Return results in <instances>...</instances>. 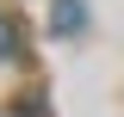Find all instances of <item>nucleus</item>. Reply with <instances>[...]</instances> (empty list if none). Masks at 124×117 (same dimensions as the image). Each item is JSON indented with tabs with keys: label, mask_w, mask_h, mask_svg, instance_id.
<instances>
[{
	"label": "nucleus",
	"mask_w": 124,
	"mask_h": 117,
	"mask_svg": "<svg viewBox=\"0 0 124 117\" xmlns=\"http://www.w3.org/2000/svg\"><path fill=\"white\" fill-rule=\"evenodd\" d=\"M81 25H87V6H81V0H56V6H50V31H62V37H75Z\"/></svg>",
	"instance_id": "1"
},
{
	"label": "nucleus",
	"mask_w": 124,
	"mask_h": 117,
	"mask_svg": "<svg viewBox=\"0 0 124 117\" xmlns=\"http://www.w3.org/2000/svg\"><path fill=\"white\" fill-rule=\"evenodd\" d=\"M0 56H6V62L19 56V37H13V25H6V19H0Z\"/></svg>",
	"instance_id": "2"
}]
</instances>
